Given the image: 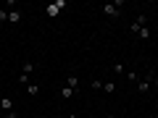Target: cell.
Wrapping results in <instances>:
<instances>
[{"label":"cell","instance_id":"6da1fadb","mask_svg":"<svg viewBox=\"0 0 158 118\" xmlns=\"http://www.w3.org/2000/svg\"><path fill=\"white\" fill-rule=\"evenodd\" d=\"M121 8H124V3L116 0V3H106V6H100V11L106 13L108 18H116V16H121Z\"/></svg>","mask_w":158,"mask_h":118},{"label":"cell","instance_id":"7a4b0ae2","mask_svg":"<svg viewBox=\"0 0 158 118\" xmlns=\"http://www.w3.org/2000/svg\"><path fill=\"white\" fill-rule=\"evenodd\" d=\"M63 6H66V0H56V3H50V6L45 8V16H48V18H56L58 13H61Z\"/></svg>","mask_w":158,"mask_h":118},{"label":"cell","instance_id":"3957f363","mask_svg":"<svg viewBox=\"0 0 158 118\" xmlns=\"http://www.w3.org/2000/svg\"><path fill=\"white\" fill-rule=\"evenodd\" d=\"M137 89H140V92H150V89H153V84H150V79H148V73H145V79H137Z\"/></svg>","mask_w":158,"mask_h":118},{"label":"cell","instance_id":"277c9868","mask_svg":"<svg viewBox=\"0 0 158 118\" xmlns=\"http://www.w3.org/2000/svg\"><path fill=\"white\" fill-rule=\"evenodd\" d=\"M0 108H3L6 113H11V110H13V100H11L8 95H3V97H0Z\"/></svg>","mask_w":158,"mask_h":118},{"label":"cell","instance_id":"5b68a950","mask_svg":"<svg viewBox=\"0 0 158 118\" xmlns=\"http://www.w3.org/2000/svg\"><path fill=\"white\" fill-rule=\"evenodd\" d=\"M66 87H71V89L77 92V87H79V73H69V76H66Z\"/></svg>","mask_w":158,"mask_h":118},{"label":"cell","instance_id":"8992f818","mask_svg":"<svg viewBox=\"0 0 158 118\" xmlns=\"http://www.w3.org/2000/svg\"><path fill=\"white\" fill-rule=\"evenodd\" d=\"M21 11H8V21H11V24H21Z\"/></svg>","mask_w":158,"mask_h":118},{"label":"cell","instance_id":"52a82bcc","mask_svg":"<svg viewBox=\"0 0 158 118\" xmlns=\"http://www.w3.org/2000/svg\"><path fill=\"white\" fill-rule=\"evenodd\" d=\"M61 97H63V100H71V97H74V89L63 84V87H61Z\"/></svg>","mask_w":158,"mask_h":118},{"label":"cell","instance_id":"ba28073f","mask_svg":"<svg viewBox=\"0 0 158 118\" xmlns=\"http://www.w3.org/2000/svg\"><path fill=\"white\" fill-rule=\"evenodd\" d=\"M148 79H150L153 89H158V73H156V71H148Z\"/></svg>","mask_w":158,"mask_h":118},{"label":"cell","instance_id":"9c48e42d","mask_svg":"<svg viewBox=\"0 0 158 118\" xmlns=\"http://www.w3.org/2000/svg\"><path fill=\"white\" fill-rule=\"evenodd\" d=\"M34 71V63L32 61H24V66H21V73H32Z\"/></svg>","mask_w":158,"mask_h":118},{"label":"cell","instance_id":"30bf717a","mask_svg":"<svg viewBox=\"0 0 158 118\" xmlns=\"http://www.w3.org/2000/svg\"><path fill=\"white\" fill-rule=\"evenodd\" d=\"M37 92H40L37 84H27V95H29V97H37Z\"/></svg>","mask_w":158,"mask_h":118},{"label":"cell","instance_id":"8fae6325","mask_svg":"<svg viewBox=\"0 0 158 118\" xmlns=\"http://www.w3.org/2000/svg\"><path fill=\"white\" fill-rule=\"evenodd\" d=\"M135 37H140V39H150V29H145V26H142L140 32L135 34Z\"/></svg>","mask_w":158,"mask_h":118},{"label":"cell","instance_id":"7c38bea8","mask_svg":"<svg viewBox=\"0 0 158 118\" xmlns=\"http://www.w3.org/2000/svg\"><path fill=\"white\" fill-rule=\"evenodd\" d=\"M103 92H116V84L113 81H103Z\"/></svg>","mask_w":158,"mask_h":118},{"label":"cell","instance_id":"4fadbf2b","mask_svg":"<svg viewBox=\"0 0 158 118\" xmlns=\"http://www.w3.org/2000/svg\"><path fill=\"white\" fill-rule=\"evenodd\" d=\"M19 84H24V87L29 84V73H19Z\"/></svg>","mask_w":158,"mask_h":118},{"label":"cell","instance_id":"5bb4252c","mask_svg":"<svg viewBox=\"0 0 158 118\" xmlns=\"http://www.w3.org/2000/svg\"><path fill=\"white\" fill-rule=\"evenodd\" d=\"M90 87H92V89H103V81H100V79H92Z\"/></svg>","mask_w":158,"mask_h":118},{"label":"cell","instance_id":"9a60e30c","mask_svg":"<svg viewBox=\"0 0 158 118\" xmlns=\"http://www.w3.org/2000/svg\"><path fill=\"white\" fill-rule=\"evenodd\" d=\"M111 71H116V73H121V71H124V66H121V63H113V66H111Z\"/></svg>","mask_w":158,"mask_h":118},{"label":"cell","instance_id":"2e32d148","mask_svg":"<svg viewBox=\"0 0 158 118\" xmlns=\"http://www.w3.org/2000/svg\"><path fill=\"white\" fill-rule=\"evenodd\" d=\"M127 76H129V81H137V79H140V76H137V71H127Z\"/></svg>","mask_w":158,"mask_h":118},{"label":"cell","instance_id":"e0dca14e","mask_svg":"<svg viewBox=\"0 0 158 118\" xmlns=\"http://www.w3.org/2000/svg\"><path fill=\"white\" fill-rule=\"evenodd\" d=\"M0 21H8V11L6 8H0Z\"/></svg>","mask_w":158,"mask_h":118},{"label":"cell","instance_id":"ac0fdd59","mask_svg":"<svg viewBox=\"0 0 158 118\" xmlns=\"http://www.w3.org/2000/svg\"><path fill=\"white\" fill-rule=\"evenodd\" d=\"M8 118H19V116H16V110H11V113H8Z\"/></svg>","mask_w":158,"mask_h":118},{"label":"cell","instance_id":"d6986e66","mask_svg":"<svg viewBox=\"0 0 158 118\" xmlns=\"http://www.w3.org/2000/svg\"><path fill=\"white\" fill-rule=\"evenodd\" d=\"M69 118H79V116H77V113H69Z\"/></svg>","mask_w":158,"mask_h":118},{"label":"cell","instance_id":"ffe728a7","mask_svg":"<svg viewBox=\"0 0 158 118\" xmlns=\"http://www.w3.org/2000/svg\"><path fill=\"white\" fill-rule=\"evenodd\" d=\"M106 118H118V116H113V113H108V116H106Z\"/></svg>","mask_w":158,"mask_h":118},{"label":"cell","instance_id":"44dd1931","mask_svg":"<svg viewBox=\"0 0 158 118\" xmlns=\"http://www.w3.org/2000/svg\"><path fill=\"white\" fill-rule=\"evenodd\" d=\"M118 118H132V116H127V113H124V116H118Z\"/></svg>","mask_w":158,"mask_h":118},{"label":"cell","instance_id":"7402d4cb","mask_svg":"<svg viewBox=\"0 0 158 118\" xmlns=\"http://www.w3.org/2000/svg\"><path fill=\"white\" fill-rule=\"evenodd\" d=\"M153 118H158V110H156V113H153Z\"/></svg>","mask_w":158,"mask_h":118}]
</instances>
